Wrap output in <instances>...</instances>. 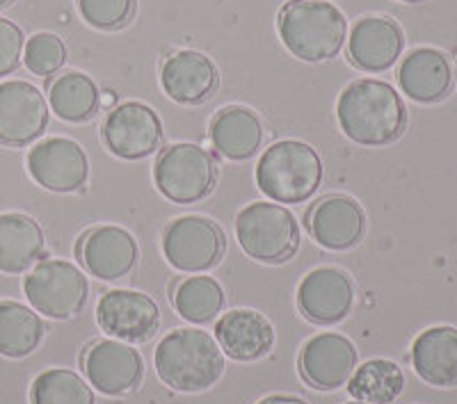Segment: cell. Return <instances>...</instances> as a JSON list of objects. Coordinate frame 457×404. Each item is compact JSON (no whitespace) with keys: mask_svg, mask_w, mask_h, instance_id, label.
Segmentation results:
<instances>
[{"mask_svg":"<svg viewBox=\"0 0 457 404\" xmlns=\"http://www.w3.org/2000/svg\"><path fill=\"white\" fill-rule=\"evenodd\" d=\"M96 322L108 336L126 342H145L158 332L161 311L145 293L110 291L96 306Z\"/></svg>","mask_w":457,"mask_h":404,"instance_id":"11","label":"cell"},{"mask_svg":"<svg viewBox=\"0 0 457 404\" xmlns=\"http://www.w3.org/2000/svg\"><path fill=\"white\" fill-rule=\"evenodd\" d=\"M322 183V162L304 142L284 140L272 144L256 165V186L277 203H302Z\"/></svg>","mask_w":457,"mask_h":404,"instance_id":"4","label":"cell"},{"mask_svg":"<svg viewBox=\"0 0 457 404\" xmlns=\"http://www.w3.org/2000/svg\"><path fill=\"white\" fill-rule=\"evenodd\" d=\"M48 103L60 120L80 124L99 110L101 94L89 76L71 71L53 80L48 87Z\"/></svg>","mask_w":457,"mask_h":404,"instance_id":"26","label":"cell"},{"mask_svg":"<svg viewBox=\"0 0 457 404\" xmlns=\"http://www.w3.org/2000/svg\"><path fill=\"white\" fill-rule=\"evenodd\" d=\"M405 389V375L386 359H373L350 377L348 391L354 400L369 404H391Z\"/></svg>","mask_w":457,"mask_h":404,"instance_id":"27","label":"cell"},{"mask_svg":"<svg viewBox=\"0 0 457 404\" xmlns=\"http://www.w3.org/2000/svg\"><path fill=\"white\" fill-rule=\"evenodd\" d=\"M224 234L213 219L187 215L179 218L162 234V251L171 268L204 272L218 265L224 254Z\"/></svg>","mask_w":457,"mask_h":404,"instance_id":"8","label":"cell"},{"mask_svg":"<svg viewBox=\"0 0 457 404\" xmlns=\"http://www.w3.org/2000/svg\"><path fill=\"white\" fill-rule=\"evenodd\" d=\"M354 301L353 281L337 268H318L297 285V309L313 325H337Z\"/></svg>","mask_w":457,"mask_h":404,"instance_id":"14","label":"cell"},{"mask_svg":"<svg viewBox=\"0 0 457 404\" xmlns=\"http://www.w3.org/2000/svg\"><path fill=\"white\" fill-rule=\"evenodd\" d=\"M30 404H94V393L79 373L51 368L32 382Z\"/></svg>","mask_w":457,"mask_h":404,"instance_id":"29","label":"cell"},{"mask_svg":"<svg viewBox=\"0 0 457 404\" xmlns=\"http://www.w3.org/2000/svg\"><path fill=\"white\" fill-rule=\"evenodd\" d=\"M12 0H0V7H5V5H10Z\"/></svg>","mask_w":457,"mask_h":404,"instance_id":"35","label":"cell"},{"mask_svg":"<svg viewBox=\"0 0 457 404\" xmlns=\"http://www.w3.org/2000/svg\"><path fill=\"white\" fill-rule=\"evenodd\" d=\"M337 117L345 137L364 146H385L403 135L407 110L400 94L385 80L361 78L343 89Z\"/></svg>","mask_w":457,"mask_h":404,"instance_id":"1","label":"cell"},{"mask_svg":"<svg viewBox=\"0 0 457 404\" xmlns=\"http://www.w3.org/2000/svg\"><path fill=\"white\" fill-rule=\"evenodd\" d=\"M80 260L92 276L101 281L121 279L136 268L137 243L121 227H96L83 238Z\"/></svg>","mask_w":457,"mask_h":404,"instance_id":"18","label":"cell"},{"mask_svg":"<svg viewBox=\"0 0 457 404\" xmlns=\"http://www.w3.org/2000/svg\"><path fill=\"white\" fill-rule=\"evenodd\" d=\"M174 306L183 320L193 325H206L222 311V285L211 276H187L174 291Z\"/></svg>","mask_w":457,"mask_h":404,"instance_id":"28","label":"cell"},{"mask_svg":"<svg viewBox=\"0 0 457 404\" xmlns=\"http://www.w3.org/2000/svg\"><path fill=\"white\" fill-rule=\"evenodd\" d=\"M23 57V32L10 19H0V78L19 69Z\"/></svg>","mask_w":457,"mask_h":404,"instance_id":"32","label":"cell"},{"mask_svg":"<svg viewBox=\"0 0 457 404\" xmlns=\"http://www.w3.org/2000/svg\"><path fill=\"white\" fill-rule=\"evenodd\" d=\"M259 404H307L304 400L293 398V395H268Z\"/></svg>","mask_w":457,"mask_h":404,"instance_id":"33","label":"cell"},{"mask_svg":"<svg viewBox=\"0 0 457 404\" xmlns=\"http://www.w3.org/2000/svg\"><path fill=\"white\" fill-rule=\"evenodd\" d=\"M28 301L37 313L67 320L87 301V276L69 260H44L23 281Z\"/></svg>","mask_w":457,"mask_h":404,"instance_id":"6","label":"cell"},{"mask_svg":"<svg viewBox=\"0 0 457 404\" xmlns=\"http://www.w3.org/2000/svg\"><path fill=\"white\" fill-rule=\"evenodd\" d=\"M348 404H369V402H359V400H354V402H348Z\"/></svg>","mask_w":457,"mask_h":404,"instance_id":"37","label":"cell"},{"mask_svg":"<svg viewBox=\"0 0 457 404\" xmlns=\"http://www.w3.org/2000/svg\"><path fill=\"white\" fill-rule=\"evenodd\" d=\"M236 238L250 259L279 265L300 249V224L279 203L254 202L236 218Z\"/></svg>","mask_w":457,"mask_h":404,"instance_id":"5","label":"cell"},{"mask_svg":"<svg viewBox=\"0 0 457 404\" xmlns=\"http://www.w3.org/2000/svg\"><path fill=\"white\" fill-rule=\"evenodd\" d=\"M357 368V350L341 334H318L300 352V373L318 391H337Z\"/></svg>","mask_w":457,"mask_h":404,"instance_id":"13","label":"cell"},{"mask_svg":"<svg viewBox=\"0 0 457 404\" xmlns=\"http://www.w3.org/2000/svg\"><path fill=\"white\" fill-rule=\"evenodd\" d=\"M403 3H423V0H403Z\"/></svg>","mask_w":457,"mask_h":404,"instance_id":"36","label":"cell"},{"mask_svg":"<svg viewBox=\"0 0 457 404\" xmlns=\"http://www.w3.org/2000/svg\"><path fill=\"white\" fill-rule=\"evenodd\" d=\"M281 42L304 62H325L341 53L348 21L338 7L322 0H288L277 16Z\"/></svg>","mask_w":457,"mask_h":404,"instance_id":"3","label":"cell"},{"mask_svg":"<svg viewBox=\"0 0 457 404\" xmlns=\"http://www.w3.org/2000/svg\"><path fill=\"white\" fill-rule=\"evenodd\" d=\"M83 368L89 383L104 395H124L140 383L145 363L124 341H99L85 352Z\"/></svg>","mask_w":457,"mask_h":404,"instance_id":"15","label":"cell"},{"mask_svg":"<svg viewBox=\"0 0 457 404\" xmlns=\"http://www.w3.org/2000/svg\"><path fill=\"white\" fill-rule=\"evenodd\" d=\"M405 46V37L395 21L385 16H369L357 21L348 39V53L361 71H386Z\"/></svg>","mask_w":457,"mask_h":404,"instance_id":"19","label":"cell"},{"mask_svg":"<svg viewBox=\"0 0 457 404\" xmlns=\"http://www.w3.org/2000/svg\"><path fill=\"white\" fill-rule=\"evenodd\" d=\"M156 373L162 382L181 393H199L220 382L224 373L222 348L202 329H177L156 348Z\"/></svg>","mask_w":457,"mask_h":404,"instance_id":"2","label":"cell"},{"mask_svg":"<svg viewBox=\"0 0 457 404\" xmlns=\"http://www.w3.org/2000/svg\"><path fill=\"white\" fill-rule=\"evenodd\" d=\"M398 83L416 103H436L453 87L451 62L435 48H416L400 64Z\"/></svg>","mask_w":457,"mask_h":404,"instance_id":"21","label":"cell"},{"mask_svg":"<svg viewBox=\"0 0 457 404\" xmlns=\"http://www.w3.org/2000/svg\"><path fill=\"white\" fill-rule=\"evenodd\" d=\"M48 126V103L44 94L26 80L0 85V144L26 146Z\"/></svg>","mask_w":457,"mask_h":404,"instance_id":"9","label":"cell"},{"mask_svg":"<svg viewBox=\"0 0 457 404\" xmlns=\"http://www.w3.org/2000/svg\"><path fill=\"white\" fill-rule=\"evenodd\" d=\"M211 142L227 161H247L261 149L263 126L254 110L228 105L211 121Z\"/></svg>","mask_w":457,"mask_h":404,"instance_id":"23","label":"cell"},{"mask_svg":"<svg viewBox=\"0 0 457 404\" xmlns=\"http://www.w3.org/2000/svg\"><path fill=\"white\" fill-rule=\"evenodd\" d=\"M28 171L51 192H76L87 183L89 165L80 144L67 137H48L28 153Z\"/></svg>","mask_w":457,"mask_h":404,"instance_id":"12","label":"cell"},{"mask_svg":"<svg viewBox=\"0 0 457 404\" xmlns=\"http://www.w3.org/2000/svg\"><path fill=\"white\" fill-rule=\"evenodd\" d=\"M79 12L92 28L114 30L133 19L136 0H79Z\"/></svg>","mask_w":457,"mask_h":404,"instance_id":"31","label":"cell"},{"mask_svg":"<svg viewBox=\"0 0 457 404\" xmlns=\"http://www.w3.org/2000/svg\"><path fill=\"white\" fill-rule=\"evenodd\" d=\"M411 363L423 382L451 389L457 386V329L432 326L414 341Z\"/></svg>","mask_w":457,"mask_h":404,"instance_id":"22","label":"cell"},{"mask_svg":"<svg viewBox=\"0 0 457 404\" xmlns=\"http://www.w3.org/2000/svg\"><path fill=\"white\" fill-rule=\"evenodd\" d=\"M44 322L32 309L19 301L0 300V354L23 359L39 348L44 338Z\"/></svg>","mask_w":457,"mask_h":404,"instance_id":"25","label":"cell"},{"mask_svg":"<svg viewBox=\"0 0 457 404\" xmlns=\"http://www.w3.org/2000/svg\"><path fill=\"white\" fill-rule=\"evenodd\" d=\"M161 83L171 101L197 105L218 87V67L199 51H177L162 62Z\"/></svg>","mask_w":457,"mask_h":404,"instance_id":"17","label":"cell"},{"mask_svg":"<svg viewBox=\"0 0 457 404\" xmlns=\"http://www.w3.org/2000/svg\"><path fill=\"white\" fill-rule=\"evenodd\" d=\"M215 341L236 361H256L275 345V329L259 311L236 309L218 320Z\"/></svg>","mask_w":457,"mask_h":404,"instance_id":"20","label":"cell"},{"mask_svg":"<svg viewBox=\"0 0 457 404\" xmlns=\"http://www.w3.org/2000/svg\"><path fill=\"white\" fill-rule=\"evenodd\" d=\"M44 251L39 224L21 213L0 215V272L21 275Z\"/></svg>","mask_w":457,"mask_h":404,"instance_id":"24","label":"cell"},{"mask_svg":"<svg viewBox=\"0 0 457 404\" xmlns=\"http://www.w3.org/2000/svg\"><path fill=\"white\" fill-rule=\"evenodd\" d=\"M455 60H457V53H455Z\"/></svg>","mask_w":457,"mask_h":404,"instance_id":"38","label":"cell"},{"mask_svg":"<svg viewBox=\"0 0 457 404\" xmlns=\"http://www.w3.org/2000/svg\"><path fill=\"white\" fill-rule=\"evenodd\" d=\"M154 181L170 202H202L215 187V162L202 146L171 144L154 165Z\"/></svg>","mask_w":457,"mask_h":404,"instance_id":"7","label":"cell"},{"mask_svg":"<svg viewBox=\"0 0 457 404\" xmlns=\"http://www.w3.org/2000/svg\"><path fill=\"white\" fill-rule=\"evenodd\" d=\"M23 62H26L28 71L46 78V76L60 71L62 64L67 62V46L53 32H39V35L30 37L23 46Z\"/></svg>","mask_w":457,"mask_h":404,"instance_id":"30","label":"cell"},{"mask_svg":"<svg viewBox=\"0 0 457 404\" xmlns=\"http://www.w3.org/2000/svg\"><path fill=\"white\" fill-rule=\"evenodd\" d=\"M114 99H117V96H114V92H104V96H101V103H104L105 108H110V105L114 103Z\"/></svg>","mask_w":457,"mask_h":404,"instance_id":"34","label":"cell"},{"mask_svg":"<svg viewBox=\"0 0 457 404\" xmlns=\"http://www.w3.org/2000/svg\"><path fill=\"white\" fill-rule=\"evenodd\" d=\"M307 227L318 244L332 251H345L364 238V208L354 199L332 194V197L320 199L309 210Z\"/></svg>","mask_w":457,"mask_h":404,"instance_id":"16","label":"cell"},{"mask_svg":"<svg viewBox=\"0 0 457 404\" xmlns=\"http://www.w3.org/2000/svg\"><path fill=\"white\" fill-rule=\"evenodd\" d=\"M104 140L114 156L124 161H140L158 149L162 140V124L149 105L129 101L108 114L104 124Z\"/></svg>","mask_w":457,"mask_h":404,"instance_id":"10","label":"cell"}]
</instances>
